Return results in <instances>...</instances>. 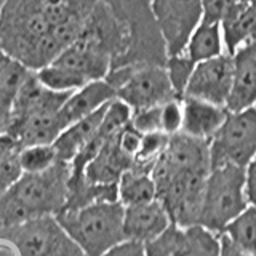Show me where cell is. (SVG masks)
<instances>
[{"label": "cell", "mask_w": 256, "mask_h": 256, "mask_svg": "<svg viewBox=\"0 0 256 256\" xmlns=\"http://www.w3.org/2000/svg\"><path fill=\"white\" fill-rule=\"evenodd\" d=\"M94 5L96 0H6L0 48L36 72L74 42Z\"/></svg>", "instance_id": "6da1fadb"}, {"label": "cell", "mask_w": 256, "mask_h": 256, "mask_svg": "<svg viewBox=\"0 0 256 256\" xmlns=\"http://www.w3.org/2000/svg\"><path fill=\"white\" fill-rule=\"evenodd\" d=\"M69 94L44 86L32 72L13 101L6 136L20 148L53 144L64 130L60 109Z\"/></svg>", "instance_id": "7a4b0ae2"}, {"label": "cell", "mask_w": 256, "mask_h": 256, "mask_svg": "<svg viewBox=\"0 0 256 256\" xmlns=\"http://www.w3.org/2000/svg\"><path fill=\"white\" fill-rule=\"evenodd\" d=\"M124 212L120 202H96L77 210H62L56 220L86 256H102L125 240Z\"/></svg>", "instance_id": "3957f363"}, {"label": "cell", "mask_w": 256, "mask_h": 256, "mask_svg": "<svg viewBox=\"0 0 256 256\" xmlns=\"http://www.w3.org/2000/svg\"><path fill=\"white\" fill-rule=\"evenodd\" d=\"M126 34V52L117 66L160 64L166 61L164 40L156 26L150 0H98Z\"/></svg>", "instance_id": "277c9868"}, {"label": "cell", "mask_w": 256, "mask_h": 256, "mask_svg": "<svg viewBox=\"0 0 256 256\" xmlns=\"http://www.w3.org/2000/svg\"><path fill=\"white\" fill-rule=\"evenodd\" d=\"M250 205L245 188V168L222 165L206 176L198 226L221 236L224 228Z\"/></svg>", "instance_id": "5b68a950"}, {"label": "cell", "mask_w": 256, "mask_h": 256, "mask_svg": "<svg viewBox=\"0 0 256 256\" xmlns=\"http://www.w3.org/2000/svg\"><path fill=\"white\" fill-rule=\"evenodd\" d=\"M70 165L58 160L45 172L21 173L6 192L21 206L28 220L58 214L68 200Z\"/></svg>", "instance_id": "8992f818"}, {"label": "cell", "mask_w": 256, "mask_h": 256, "mask_svg": "<svg viewBox=\"0 0 256 256\" xmlns=\"http://www.w3.org/2000/svg\"><path fill=\"white\" fill-rule=\"evenodd\" d=\"M104 80L114 88L116 98L124 101L133 112L178 98L165 68L160 64H128L112 68Z\"/></svg>", "instance_id": "52a82bcc"}, {"label": "cell", "mask_w": 256, "mask_h": 256, "mask_svg": "<svg viewBox=\"0 0 256 256\" xmlns=\"http://www.w3.org/2000/svg\"><path fill=\"white\" fill-rule=\"evenodd\" d=\"M20 256H86L70 238L54 214L30 218L0 232Z\"/></svg>", "instance_id": "ba28073f"}, {"label": "cell", "mask_w": 256, "mask_h": 256, "mask_svg": "<svg viewBox=\"0 0 256 256\" xmlns=\"http://www.w3.org/2000/svg\"><path fill=\"white\" fill-rule=\"evenodd\" d=\"M210 168L234 165L246 168L256 156V108L229 112L208 141Z\"/></svg>", "instance_id": "9c48e42d"}, {"label": "cell", "mask_w": 256, "mask_h": 256, "mask_svg": "<svg viewBox=\"0 0 256 256\" xmlns=\"http://www.w3.org/2000/svg\"><path fill=\"white\" fill-rule=\"evenodd\" d=\"M150 8L166 58L181 54L204 18L202 0H150Z\"/></svg>", "instance_id": "30bf717a"}, {"label": "cell", "mask_w": 256, "mask_h": 256, "mask_svg": "<svg viewBox=\"0 0 256 256\" xmlns=\"http://www.w3.org/2000/svg\"><path fill=\"white\" fill-rule=\"evenodd\" d=\"M232 88V58L222 53L212 60L197 62L184 90V96L226 108Z\"/></svg>", "instance_id": "8fae6325"}, {"label": "cell", "mask_w": 256, "mask_h": 256, "mask_svg": "<svg viewBox=\"0 0 256 256\" xmlns=\"http://www.w3.org/2000/svg\"><path fill=\"white\" fill-rule=\"evenodd\" d=\"M232 88L226 102L229 112L256 108V40L230 54Z\"/></svg>", "instance_id": "7c38bea8"}, {"label": "cell", "mask_w": 256, "mask_h": 256, "mask_svg": "<svg viewBox=\"0 0 256 256\" xmlns=\"http://www.w3.org/2000/svg\"><path fill=\"white\" fill-rule=\"evenodd\" d=\"M172 220L165 206L157 198L150 202L125 206L124 212V237L125 240L146 245L158 237L170 226Z\"/></svg>", "instance_id": "4fadbf2b"}, {"label": "cell", "mask_w": 256, "mask_h": 256, "mask_svg": "<svg viewBox=\"0 0 256 256\" xmlns=\"http://www.w3.org/2000/svg\"><path fill=\"white\" fill-rule=\"evenodd\" d=\"M182 101V126L181 133L196 140L210 141L226 120L229 110L224 106L206 102L197 98L184 96Z\"/></svg>", "instance_id": "5bb4252c"}, {"label": "cell", "mask_w": 256, "mask_h": 256, "mask_svg": "<svg viewBox=\"0 0 256 256\" xmlns=\"http://www.w3.org/2000/svg\"><path fill=\"white\" fill-rule=\"evenodd\" d=\"M116 100V92L106 80H94L72 92L60 109V118L66 128L77 120L92 116L93 112Z\"/></svg>", "instance_id": "9a60e30c"}, {"label": "cell", "mask_w": 256, "mask_h": 256, "mask_svg": "<svg viewBox=\"0 0 256 256\" xmlns=\"http://www.w3.org/2000/svg\"><path fill=\"white\" fill-rule=\"evenodd\" d=\"M122 132V130H120ZM118 132V133H120ZM117 133V134H118ZM117 134L102 144L96 156L86 164L84 176L93 184H117L120 176L132 168L134 160L125 156L117 144Z\"/></svg>", "instance_id": "2e32d148"}, {"label": "cell", "mask_w": 256, "mask_h": 256, "mask_svg": "<svg viewBox=\"0 0 256 256\" xmlns=\"http://www.w3.org/2000/svg\"><path fill=\"white\" fill-rule=\"evenodd\" d=\"M32 74L24 64L12 58L0 48V133L6 134L12 106L20 88Z\"/></svg>", "instance_id": "e0dca14e"}, {"label": "cell", "mask_w": 256, "mask_h": 256, "mask_svg": "<svg viewBox=\"0 0 256 256\" xmlns=\"http://www.w3.org/2000/svg\"><path fill=\"white\" fill-rule=\"evenodd\" d=\"M221 30L228 54L256 40V0H240L234 13L221 22Z\"/></svg>", "instance_id": "ac0fdd59"}, {"label": "cell", "mask_w": 256, "mask_h": 256, "mask_svg": "<svg viewBox=\"0 0 256 256\" xmlns=\"http://www.w3.org/2000/svg\"><path fill=\"white\" fill-rule=\"evenodd\" d=\"M106 106H102L101 109L93 112L92 116L84 117V118L77 120V122L70 124L60 133V136L53 142V148L56 150L58 160H62V162L69 164L70 160L78 154V150L93 138L100 124H101V118H102Z\"/></svg>", "instance_id": "d6986e66"}, {"label": "cell", "mask_w": 256, "mask_h": 256, "mask_svg": "<svg viewBox=\"0 0 256 256\" xmlns=\"http://www.w3.org/2000/svg\"><path fill=\"white\" fill-rule=\"evenodd\" d=\"M117 194L118 202L124 206L138 205L157 198L156 182L152 180L150 172L138 165L128 168L117 182Z\"/></svg>", "instance_id": "ffe728a7"}, {"label": "cell", "mask_w": 256, "mask_h": 256, "mask_svg": "<svg viewBox=\"0 0 256 256\" xmlns=\"http://www.w3.org/2000/svg\"><path fill=\"white\" fill-rule=\"evenodd\" d=\"M182 53L196 64L226 53L224 52L221 24L213 21H205V20L200 21L196 30L192 32V36L186 45V50Z\"/></svg>", "instance_id": "44dd1931"}, {"label": "cell", "mask_w": 256, "mask_h": 256, "mask_svg": "<svg viewBox=\"0 0 256 256\" xmlns=\"http://www.w3.org/2000/svg\"><path fill=\"white\" fill-rule=\"evenodd\" d=\"M221 236L228 237L245 253L256 256V206L248 205L224 228Z\"/></svg>", "instance_id": "7402d4cb"}, {"label": "cell", "mask_w": 256, "mask_h": 256, "mask_svg": "<svg viewBox=\"0 0 256 256\" xmlns=\"http://www.w3.org/2000/svg\"><path fill=\"white\" fill-rule=\"evenodd\" d=\"M178 256H220V236L202 226L184 228Z\"/></svg>", "instance_id": "603a6c76"}, {"label": "cell", "mask_w": 256, "mask_h": 256, "mask_svg": "<svg viewBox=\"0 0 256 256\" xmlns=\"http://www.w3.org/2000/svg\"><path fill=\"white\" fill-rule=\"evenodd\" d=\"M20 146L10 136H4L0 141V196L10 189L21 176L20 166Z\"/></svg>", "instance_id": "cb8c5ba5"}, {"label": "cell", "mask_w": 256, "mask_h": 256, "mask_svg": "<svg viewBox=\"0 0 256 256\" xmlns=\"http://www.w3.org/2000/svg\"><path fill=\"white\" fill-rule=\"evenodd\" d=\"M58 162L53 144H36L20 149V166L22 173H38Z\"/></svg>", "instance_id": "d4e9b609"}, {"label": "cell", "mask_w": 256, "mask_h": 256, "mask_svg": "<svg viewBox=\"0 0 256 256\" xmlns=\"http://www.w3.org/2000/svg\"><path fill=\"white\" fill-rule=\"evenodd\" d=\"M184 228L170 224L162 234L144 245L146 256H178L182 245Z\"/></svg>", "instance_id": "484cf974"}, {"label": "cell", "mask_w": 256, "mask_h": 256, "mask_svg": "<svg viewBox=\"0 0 256 256\" xmlns=\"http://www.w3.org/2000/svg\"><path fill=\"white\" fill-rule=\"evenodd\" d=\"M168 140L170 136L162 133V132H154V133H146L142 134L141 138V146L138 154L134 157V164L141 168H146V170H152L156 160L162 156V152L165 150Z\"/></svg>", "instance_id": "4316f807"}, {"label": "cell", "mask_w": 256, "mask_h": 256, "mask_svg": "<svg viewBox=\"0 0 256 256\" xmlns=\"http://www.w3.org/2000/svg\"><path fill=\"white\" fill-rule=\"evenodd\" d=\"M194 66H196V62H192L184 53L168 56L166 58L164 68L166 70L168 78H170L173 92L178 98H182L186 85L190 78V74H192V70H194Z\"/></svg>", "instance_id": "83f0119b"}, {"label": "cell", "mask_w": 256, "mask_h": 256, "mask_svg": "<svg viewBox=\"0 0 256 256\" xmlns=\"http://www.w3.org/2000/svg\"><path fill=\"white\" fill-rule=\"evenodd\" d=\"M182 126V101L173 98L160 106V132L173 136L181 132Z\"/></svg>", "instance_id": "f1b7e54d"}, {"label": "cell", "mask_w": 256, "mask_h": 256, "mask_svg": "<svg viewBox=\"0 0 256 256\" xmlns=\"http://www.w3.org/2000/svg\"><path fill=\"white\" fill-rule=\"evenodd\" d=\"M160 106L134 110L130 118V125L141 134L160 132Z\"/></svg>", "instance_id": "f546056e"}, {"label": "cell", "mask_w": 256, "mask_h": 256, "mask_svg": "<svg viewBox=\"0 0 256 256\" xmlns=\"http://www.w3.org/2000/svg\"><path fill=\"white\" fill-rule=\"evenodd\" d=\"M141 138H142V134L136 132L134 128L128 124L124 130L117 134V144L125 156L134 160L136 154H138V150H140V146H141Z\"/></svg>", "instance_id": "4dcf8cb0"}, {"label": "cell", "mask_w": 256, "mask_h": 256, "mask_svg": "<svg viewBox=\"0 0 256 256\" xmlns=\"http://www.w3.org/2000/svg\"><path fill=\"white\" fill-rule=\"evenodd\" d=\"M102 256H146V250H144L142 244L132 242V240H124V242L112 246Z\"/></svg>", "instance_id": "1f68e13d"}, {"label": "cell", "mask_w": 256, "mask_h": 256, "mask_svg": "<svg viewBox=\"0 0 256 256\" xmlns=\"http://www.w3.org/2000/svg\"><path fill=\"white\" fill-rule=\"evenodd\" d=\"M245 188L248 204L256 206V156L245 168Z\"/></svg>", "instance_id": "d6a6232c"}, {"label": "cell", "mask_w": 256, "mask_h": 256, "mask_svg": "<svg viewBox=\"0 0 256 256\" xmlns=\"http://www.w3.org/2000/svg\"><path fill=\"white\" fill-rule=\"evenodd\" d=\"M220 256H252V254L240 250V248L232 244L228 237L220 236Z\"/></svg>", "instance_id": "836d02e7"}, {"label": "cell", "mask_w": 256, "mask_h": 256, "mask_svg": "<svg viewBox=\"0 0 256 256\" xmlns=\"http://www.w3.org/2000/svg\"><path fill=\"white\" fill-rule=\"evenodd\" d=\"M0 256H20V254L10 242L0 238Z\"/></svg>", "instance_id": "e575fe53"}, {"label": "cell", "mask_w": 256, "mask_h": 256, "mask_svg": "<svg viewBox=\"0 0 256 256\" xmlns=\"http://www.w3.org/2000/svg\"><path fill=\"white\" fill-rule=\"evenodd\" d=\"M5 2H6V0H0V12H2V8H4Z\"/></svg>", "instance_id": "d590c367"}, {"label": "cell", "mask_w": 256, "mask_h": 256, "mask_svg": "<svg viewBox=\"0 0 256 256\" xmlns=\"http://www.w3.org/2000/svg\"><path fill=\"white\" fill-rule=\"evenodd\" d=\"M4 136H5V134H4ZM4 136H0V141H2V140H4Z\"/></svg>", "instance_id": "8d00e7d4"}]
</instances>
